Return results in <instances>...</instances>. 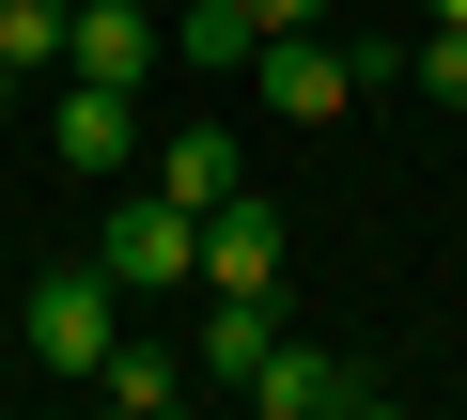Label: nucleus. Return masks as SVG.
<instances>
[{"label":"nucleus","mask_w":467,"mask_h":420,"mask_svg":"<svg viewBox=\"0 0 467 420\" xmlns=\"http://www.w3.org/2000/svg\"><path fill=\"white\" fill-rule=\"evenodd\" d=\"M16 343H32L47 374H94V358L125 343V281H109L94 250H63V265H32V296H16Z\"/></svg>","instance_id":"1"},{"label":"nucleus","mask_w":467,"mask_h":420,"mask_svg":"<svg viewBox=\"0 0 467 420\" xmlns=\"http://www.w3.org/2000/svg\"><path fill=\"white\" fill-rule=\"evenodd\" d=\"M94 389H109V405H125V420H171V405H187V389H202V374H187V358H171V343H109V358H94Z\"/></svg>","instance_id":"10"},{"label":"nucleus","mask_w":467,"mask_h":420,"mask_svg":"<svg viewBox=\"0 0 467 420\" xmlns=\"http://www.w3.org/2000/svg\"><path fill=\"white\" fill-rule=\"evenodd\" d=\"M265 343H281V312H265V296H218V312H202V343H187V374L250 389V374H265Z\"/></svg>","instance_id":"9"},{"label":"nucleus","mask_w":467,"mask_h":420,"mask_svg":"<svg viewBox=\"0 0 467 420\" xmlns=\"http://www.w3.org/2000/svg\"><path fill=\"white\" fill-rule=\"evenodd\" d=\"M250 94H265L281 125H343V109H358V32H265V47H250Z\"/></svg>","instance_id":"3"},{"label":"nucleus","mask_w":467,"mask_h":420,"mask_svg":"<svg viewBox=\"0 0 467 420\" xmlns=\"http://www.w3.org/2000/svg\"><path fill=\"white\" fill-rule=\"evenodd\" d=\"M250 420H374V374L358 358H327V343H265V374L234 389Z\"/></svg>","instance_id":"4"},{"label":"nucleus","mask_w":467,"mask_h":420,"mask_svg":"<svg viewBox=\"0 0 467 420\" xmlns=\"http://www.w3.org/2000/svg\"><path fill=\"white\" fill-rule=\"evenodd\" d=\"M47 156H63L78 187H125V171H140V94H125V78H63V109H47Z\"/></svg>","instance_id":"5"},{"label":"nucleus","mask_w":467,"mask_h":420,"mask_svg":"<svg viewBox=\"0 0 467 420\" xmlns=\"http://www.w3.org/2000/svg\"><path fill=\"white\" fill-rule=\"evenodd\" d=\"M202 281H218V296H281V202H265V187L202 202Z\"/></svg>","instance_id":"6"},{"label":"nucleus","mask_w":467,"mask_h":420,"mask_svg":"<svg viewBox=\"0 0 467 420\" xmlns=\"http://www.w3.org/2000/svg\"><path fill=\"white\" fill-rule=\"evenodd\" d=\"M94 265L125 281V296H171V281H202V219H187V202L140 171L125 202H109V234H94Z\"/></svg>","instance_id":"2"},{"label":"nucleus","mask_w":467,"mask_h":420,"mask_svg":"<svg viewBox=\"0 0 467 420\" xmlns=\"http://www.w3.org/2000/svg\"><path fill=\"white\" fill-rule=\"evenodd\" d=\"M420 32H467V0H420Z\"/></svg>","instance_id":"14"},{"label":"nucleus","mask_w":467,"mask_h":420,"mask_svg":"<svg viewBox=\"0 0 467 420\" xmlns=\"http://www.w3.org/2000/svg\"><path fill=\"white\" fill-rule=\"evenodd\" d=\"M250 16H265V32H327V0H250Z\"/></svg>","instance_id":"13"},{"label":"nucleus","mask_w":467,"mask_h":420,"mask_svg":"<svg viewBox=\"0 0 467 420\" xmlns=\"http://www.w3.org/2000/svg\"><path fill=\"white\" fill-rule=\"evenodd\" d=\"M171 202H187V219H202V202H234V187H250V156H234V125H171L156 156H140Z\"/></svg>","instance_id":"8"},{"label":"nucleus","mask_w":467,"mask_h":420,"mask_svg":"<svg viewBox=\"0 0 467 420\" xmlns=\"http://www.w3.org/2000/svg\"><path fill=\"white\" fill-rule=\"evenodd\" d=\"M63 16H78V0H0V78H47L63 63Z\"/></svg>","instance_id":"12"},{"label":"nucleus","mask_w":467,"mask_h":420,"mask_svg":"<svg viewBox=\"0 0 467 420\" xmlns=\"http://www.w3.org/2000/svg\"><path fill=\"white\" fill-rule=\"evenodd\" d=\"M156 47H171V32L140 16V0H78V16H63V78H125V94H140Z\"/></svg>","instance_id":"7"},{"label":"nucleus","mask_w":467,"mask_h":420,"mask_svg":"<svg viewBox=\"0 0 467 420\" xmlns=\"http://www.w3.org/2000/svg\"><path fill=\"white\" fill-rule=\"evenodd\" d=\"M250 47H265L250 0H187V16H171V63H202V78H250Z\"/></svg>","instance_id":"11"}]
</instances>
